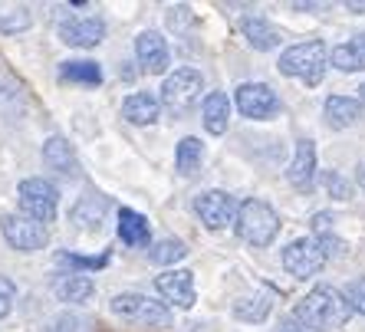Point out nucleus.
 <instances>
[{"label":"nucleus","instance_id":"1","mask_svg":"<svg viewBox=\"0 0 365 332\" xmlns=\"http://www.w3.org/2000/svg\"><path fill=\"white\" fill-rule=\"evenodd\" d=\"M349 316H352V309H349L346 296L336 286H329V283H319V286H313L297 303L293 319L306 332H332V329H342L349 323Z\"/></svg>","mask_w":365,"mask_h":332},{"label":"nucleus","instance_id":"2","mask_svg":"<svg viewBox=\"0 0 365 332\" xmlns=\"http://www.w3.org/2000/svg\"><path fill=\"white\" fill-rule=\"evenodd\" d=\"M237 234L250 247H270L277 234H280V217L267 201L260 197H247L244 204H237Z\"/></svg>","mask_w":365,"mask_h":332},{"label":"nucleus","instance_id":"3","mask_svg":"<svg viewBox=\"0 0 365 332\" xmlns=\"http://www.w3.org/2000/svg\"><path fill=\"white\" fill-rule=\"evenodd\" d=\"M329 66V50L323 40H309V43H297L289 50L280 53V73L293 79H303L306 85H319Z\"/></svg>","mask_w":365,"mask_h":332},{"label":"nucleus","instance_id":"4","mask_svg":"<svg viewBox=\"0 0 365 332\" xmlns=\"http://www.w3.org/2000/svg\"><path fill=\"white\" fill-rule=\"evenodd\" d=\"M332 247H342V244L326 237V234H319V237H299L283 250V266H287V273H293L297 280L316 276V273L326 266Z\"/></svg>","mask_w":365,"mask_h":332},{"label":"nucleus","instance_id":"5","mask_svg":"<svg viewBox=\"0 0 365 332\" xmlns=\"http://www.w3.org/2000/svg\"><path fill=\"white\" fill-rule=\"evenodd\" d=\"M201 89H204L201 73H195V69H187V66L175 69L162 85V105L175 119H185L187 112L201 103Z\"/></svg>","mask_w":365,"mask_h":332},{"label":"nucleus","instance_id":"6","mask_svg":"<svg viewBox=\"0 0 365 332\" xmlns=\"http://www.w3.org/2000/svg\"><path fill=\"white\" fill-rule=\"evenodd\" d=\"M17 197H20V211L24 217L36 224H46L56 221V204H60V191L53 181H43V178H24L17 187Z\"/></svg>","mask_w":365,"mask_h":332},{"label":"nucleus","instance_id":"7","mask_svg":"<svg viewBox=\"0 0 365 332\" xmlns=\"http://www.w3.org/2000/svg\"><path fill=\"white\" fill-rule=\"evenodd\" d=\"M109 306L115 316L132 319V323H142V326H165L168 323V309H165L162 303H155V299L142 296V293H119Z\"/></svg>","mask_w":365,"mask_h":332},{"label":"nucleus","instance_id":"8","mask_svg":"<svg viewBox=\"0 0 365 332\" xmlns=\"http://www.w3.org/2000/svg\"><path fill=\"white\" fill-rule=\"evenodd\" d=\"M0 230H4V240L14 250H43L50 244V234L43 224L30 221V217H17V214H4Z\"/></svg>","mask_w":365,"mask_h":332},{"label":"nucleus","instance_id":"9","mask_svg":"<svg viewBox=\"0 0 365 332\" xmlns=\"http://www.w3.org/2000/svg\"><path fill=\"white\" fill-rule=\"evenodd\" d=\"M195 211L204 221V227H211V230H221L237 221V201H234V194L217 191V187H214V191H204V194L197 197Z\"/></svg>","mask_w":365,"mask_h":332},{"label":"nucleus","instance_id":"10","mask_svg":"<svg viewBox=\"0 0 365 332\" xmlns=\"http://www.w3.org/2000/svg\"><path fill=\"white\" fill-rule=\"evenodd\" d=\"M237 109L247 119H273L280 112V99L267 83H244L237 89Z\"/></svg>","mask_w":365,"mask_h":332},{"label":"nucleus","instance_id":"11","mask_svg":"<svg viewBox=\"0 0 365 332\" xmlns=\"http://www.w3.org/2000/svg\"><path fill=\"white\" fill-rule=\"evenodd\" d=\"M155 290L162 293L168 299L171 306L178 309H191L195 306V273L191 270H171V273H162L158 280H155Z\"/></svg>","mask_w":365,"mask_h":332},{"label":"nucleus","instance_id":"12","mask_svg":"<svg viewBox=\"0 0 365 332\" xmlns=\"http://www.w3.org/2000/svg\"><path fill=\"white\" fill-rule=\"evenodd\" d=\"M60 40L69 46H79V50L99 46L106 40V24L99 17H69L60 24Z\"/></svg>","mask_w":365,"mask_h":332},{"label":"nucleus","instance_id":"13","mask_svg":"<svg viewBox=\"0 0 365 332\" xmlns=\"http://www.w3.org/2000/svg\"><path fill=\"white\" fill-rule=\"evenodd\" d=\"M287 178L303 194L313 191V181H316V142L313 138H299L297 142V155H293V162L287 168Z\"/></svg>","mask_w":365,"mask_h":332},{"label":"nucleus","instance_id":"14","mask_svg":"<svg viewBox=\"0 0 365 332\" xmlns=\"http://www.w3.org/2000/svg\"><path fill=\"white\" fill-rule=\"evenodd\" d=\"M135 56L138 63H142L145 73H165L168 69V43H165L162 33H155V30H145V33H138L135 40Z\"/></svg>","mask_w":365,"mask_h":332},{"label":"nucleus","instance_id":"15","mask_svg":"<svg viewBox=\"0 0 365 332\" xmlns=\"http://www.w3.org/2000/svg\"><path fill=\"white\" fill-rule=\"evenodd\" d=\"M158 115H162V103L148 93H135L122 103V119L132 125H155Z\"/></svg>","mask_w":365,"mask_h":332},{"label":"nucleus","instance_id":"16","mask_svg":"<svg viewBox=\"0 0 365 332\" xmlns=\"http://www.w3.org/2000/svg\"><path fill=\"white\" fill-rule=\"evenodd\" d=\"M323 112H326V125L329 128H349V125H356L359 115H362V103L352 99V95H329Z\"/></svg>","mask_w":365,"mask_h":332},{"label":"nucleus","instance_id":"17","mask_svg":"<svg viewBox=\"0 0 365 332\" xmlns=\"http://www.w3.org/2000/svg\"><path fill=\"white\" fill-rule=\"evenodd\" d=\"M329 63L336 69H342V73H359V69H365V30L356 33L352 40L332 46Z\"/></svg>","mask_w":365,"mask_h":332},{"label":"nucleus","instance_id":"18","mask_svg":"<svg viewBox=\"0 0 365 332\" xmlns=\"http://www.w3.org/2000/svg\"><path fill=\"white\" fill-rule=\"evenodd\" d=\"M119 237L128 247H148L152 240V227H148V217H142L132 207H122L119 211Z\"/></svg>","mask_w":365,"mask_h":332},{"label":"nucleus","instance_id":"19","mask_svg":"<svg viewBox=\"0 0 365 332\" xmlns=\"http://www.w3.org/2000/svg\"><path fill=\"white\" fill-rule=\"evenodd\" d=\"M53 293H56V299H63V303H86V299H93L96 283L89 280V276H79V273H63V276H56V283H53Z\"/></svg>","mask_w":365,"mask_h":332},{"label":"nucleus","instance_id":"20","mask_svg":"<svg viewBox=\"0 0 365 332\" xmlns=\"http://www.w3.org/2000/svg\"><path fill=\"white\" fill-rule=\"evenodd\" d=\"M201 119L211 135H224L227 132V119H230V99L224 93H211L201 105Z\"/></svg>","mask_w":365,"mask_h":332},{"label":"nucleus","instance_id":"21","mask_svg":"<svg viewBox=\"0 0 365 332\" xmlns=\"http://www.w3.org/2000/svg\"><path fill=\"white\" fill-rule=\"evenodd\" d=\"M43 162L50 165V168L63 171V175H76L79 162H76V152L69 145L63 135H53L46 145H43Z\"/></svg>","mask_w":365,"mask_h":332},{"label":"nucleus","instance_id":"22","mask_svg":"<svg viewBox=\"0 0 365 332\" xmlns=\"http://www.w3.org/2000/svg\"><path fill=\"white\" fill-rule=\"evenodd\" d=\"M201 162H204V145L201 138L195 135H185L178 142V152H175V168H178L181 178H191L201 171Z\"/></svg>","mask_w":365,"mask_h":332},{"label":"nucleus","instance_id":"23","mask_svg":"<svg viewBox=\"0 0 365 332\" xmlns=\"http://www.w3.org/2000/svg\"><path fill=\"white\" fill-rule=\"evenodd\" d=\"M240 33L247 36V43H250L254 50H273V46L280 43V33H277L264 17H257V14L240 20Z\"/></svg>","mask_w":365,"mask_h":332},{"label":"nucleus","instance_id":"24","mask_svg":"<svg viewBox=\"0 0 365 332\" xmlns=\"http://www.w3.org/2000/svg\"><path fill=\"white\" fill-rule=\"evenodd\" d=\"M60 76L69 79V83H79V85H99L102 69H99V63H93V60H69L60 66Z\"/></svg>","mask_w":365,"mask_h":332},{"label":"nucleus","instance_id":"25","mask_svg":"<svg viewBox=\"0 0 365 332\" xmlns=\"http://www.w3.org/2000/svg\"><path fill=\"white\" fill-rule=\"evenodd\" d=\"M270 306H273V299L267 296V293H257V296L237 299L234 316H237L240 323H264L267 316H270Z\"/></svg>","mask_w":365,"mask_h":332},{"label":"nucleus","instance_id":"26","mask_svg":"<svg viewBox=\"0 0 365 332\" xmlns=\"http://www.w3.org/2000/svg\"><path fill=\"white\" fill-rule=\"evenodd\" d=\"M106 207H109V201H106L102 194H89V197H83V201L76 204V214H73V217H76L86 230H99Z\"/></svg>","mask_w":365,"mask_h":332},{"label":"nucleus","instance_id":"27","mask_svg":"<svg viewBox=\"0 0 365 332\" xmlns=\"http://www.w3.org/2000/svg\"><path fill=\"white\" fill-rule=\"evenodd\" d=\"M185 256H187V247L175 237H165L152 247V264H158V266H171V264H178V260H185Z\"/></svg>","mask_w":365,"mask_h":332},{"label":"nucleus","instance_id":"28","mask_svg":"<svg viewBox=\"0 0 365 332\" xmlns=\"http://www.w3.org/2000/svg\"><path fill=\"white\" fill-rule=\"evenodd\" d=\"M323 185H326V191H329L336 201H349V197H352V187H349V181L342 178V175H336V171H326V175H323Z\"/></svg>","mask_w":365,"mask_h":332},{"label":"nucleus","instance_id":"29","mask_svg":"<svg viewBox=\"0 0 365 332\" xmlns=\"http://www.w3.org/2000/svg\"><path fill=\"white\" fill-rule=\"evenodd\" d=\"M346 303H349V309H356V313H362L365 316V276H356V280L346 286Z\"/></svg>","mask_w":365,"mask_h":332},{"label":"nucleus","instance_id":"30","mask_svg":"<svg viewBox=\"0 0 365 332\" xmlns=\"http://www.w3.org/2000/svg\"><path fill=\"white\" fill-rule=\"evenodd\" d=\"M14 299H17V283L10 276H0V319L14 309Z\"/></svg>","mask_w":365,"mask_h":332},{"label":"nucleus","instance_id":"31","mask_svg":"<svg viewBox=\"0 0 365 332\" xmlns=\"http://www.w3.org/2000/svg\"><path fill=\"white\" fill-rule=\"evenodd\" d=\"M43 332H79V319L76 316H69V313H60L43 326Z\"/></svg>","mask_w":365,"mask_h":332},{"label":"nucleus","instance_id":"32","mask_svg":"<svg viewBox=\"0 0 365 332\" xmlns=\"http://www.w3.org/2000/svg\"><path fill=\"white\" fill-rule=\"evenodd\" d=\"M26 24H30V14H26L24 7H17V10H14V14H10V17H0V30H4V33H14V30H24Z\"/></svg>","mask_w":365,"mask_h":332},{"label":"nucleus","instance_id":"33","mask_svg":"<svg viewBox=\"0 0 365 332\" xmlns=\"http://www.w3.org/2000/svg\"><path fill=\"white\" fill-rule=\"evenodd\" d=\"M277 332H306V329H303V326L297 323V319H287V323H283V326H280V329H277Z\"/></svg>","mask_w":365,"mask_h":332},{"label":"nucleus","instance_id":"34","mask_svg":"<svg viewBox=\"0 0 365 332\" xmlns=\"http://www.w3.org/2000/svg\"><path fill=\"white\" fill-rule=\"evenodd\" d=\"M356 178H359V187H365V162H359V171H356Z\"/></svg>","mask_w":365,"mask_h":332},{"label":"nucleus","instance_id":"35","mask_svg":"<svg viewBox=\"0 0 365 332\" xmlns=\"http://www.w3.org/2000/svg\"><path fill=\"white\" fill-rule=\"evenodd\" d=\"M349 10H352V14H365V4H346Z\"/></svg>","mask_w":365,"mask_h":332},{"label":"nucleus","instance_id":"36","mask_svg":"<svg viewBox=\"0 0 365 332\" xmlns=\"http://www.w3.org/2000/svg\"><path fill=\"white\" fill-rule=\"evenodd\" d=\"M362 99H365V85H362Z\"/></svg>","mask_w":365,"mask_h":332}]
</instances>
